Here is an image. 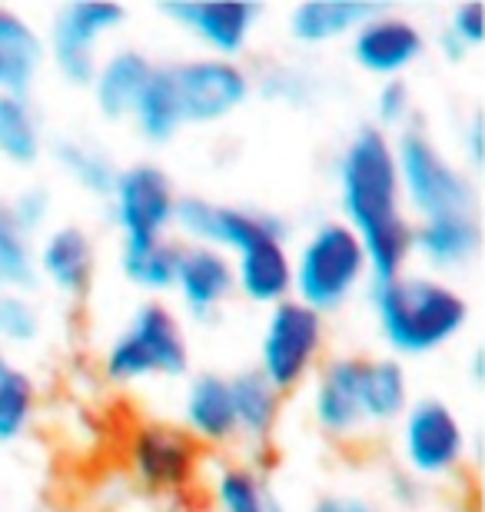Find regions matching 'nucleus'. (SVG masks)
I'll use <instances>...</instances> for the list:
<instances>
[{
  "label": "nucleus",
  "instance_id": "1",
  "mask_svg": "<svg viewBox=\"0 0 485 512\" xmlns=\"http://www.w3.org/2000/svg\"><path fill=\"white\" fill-rule=\"evenodd\" d=\"M343 223L366 250L373 283L392 280L412 256V220L402 210L396 147L386 130L359 127L336 163Z\"/></svg>",
  "mask_w": 485,
  "mask_h": 512
},
{
  "label": "nucleus",
  "instance_id": "2",
  "mask_svg": "<svg viewBox=\"0 0 485 512\" xmlns=\"http://www.w3.org/2000/svg\"><path fill=\"white\" fill-rule=\"evenodd\" d=\"M373 313L396 356H429L449 346L472 320L466 293L432 273H409L373 283Z\"/></svg>",
  "mask_w": 485,
  "mask_h": 512
},
{
  "label": "nucleus",
  "instance_id": "3",
  "mask_svg": "<svg viewBox=\"0 0 485 512\" xmlns=\"http://www.w3.org/2000/svg\"><path fill=\"white\" fill-rule=\"evenodd\" d=\"M190 370V340L180 313L163 300H143L130 323L103 353V376L110 383L180 380Z\"/></svg>",
  "mask_w": 485,
  "mask_h": 512
},
{
  "label": "nucleus",
  "instance_id": "4",
  "mask_svg": "<svg viewBox=\"0 0 485 512\" xmlns=\"http://www.w3.org/2000/svg\"><path fill=\"white\" fill-rule=\"evenodd\" d=\"M366 276V250L343 220H323L293 256V296L323 316L343 310Z\"/></svg>",
  "mask_w": 485,
  "mask_h": 512
},
{
  "label": "nucleus",
  "instance_id": "5",
  "mask_svg": "<svg viewBox=\"0 0 485 512\" xmlns=\"http://www.w3.org/2000/svg\"><path fill=\"white\" fill-rule=\"evenodd\" d=\"M396 147V167H399V187L402 200L419 220L446 217V213H479V187L452 163L436 140L419 127H406L392 137Z\"/></svg>",
  "mask_w": 485,
  "mask_h": 512
},
{
  "label": "nucleus",
  "instance_id": "6",
  "mask_svg": "<svg viewBox=\"0 0 485 512\" xmlns=\"http://www.w3.org/2000/svg\"><path fill=\"white\" fill-rule=\"evenodd\" d=\"M326 350V316L296 296L270 306L260 336V376L286 396L303 386Z\"/></svg>",
  "mask_w": 485,
  "mask_h": 512
},
{
  "label": "nucleus",
  "instance_id": "7",
  "mask_svg": "<svg viewBox=\"0 0 485 512\" xmlns=\"http://www.w3.org/2000/svg\"><path fill=\"white\" fill-rule=\"evenodd\" d=\"M399 456L412 479H452L469 456V436L446 399H412L399 419Z\"/></svg>",
  "mask_w": 485,
  "mask_h": 512
},
{
  "label": "nucleus",
  "instance_id": "8",
  "mask_svg": "<svg viewBox=\"0 0 485 512\" xmlns=\"http://www.w3.org/2000/svg\"><path fill=\"white\" fill-rule=\"evenodd\" d=\"M177 187L173 177L153 160H137L117 173L110 193L113 223L123 233L127 247L170 237L173 210H177Z\"/></svg>",
  "mask_w": 485,
  "mask_h": 512
},
{
  "label": "nucleus",
  "instance_id": "9",
  "mask_svg": "<svg viewBox=\"0 0 485 512\" xmlns=\"http://www.w3.org/2000/svg\"><path fill=\"white\" fill-rule=\"evenodd\" d=\"M173 227L180 230L183 243H203L223 253H240L263 237L290 240V223L276 213H256L230 203H213L196 193H180L173 210Z\"/></svg>",
  "mask_w": 485,
  "mask_h": 512
},
{
  "label": "nucleus",
  "instance_id": "10",
  "mask_svg": "<svg viewBox=\"0 0 485 512\" xmlns=\"http://www.w3.org/2000/svg\"><path fill=\"white\" fill-rule=\"evenodd\" d=\"M123 20L127 7L110 0H74L57 10L50 24V57L70 87H90L100 64V40L123 27Z\"/></svg>",
  "mask_w": 485,
  "mask_h": 512
},
{
  "label": "nucleus",
  "instance_id": "11",
  "mask_svg": "<svg viewBox=\"0 0 485 512\" xmlns=\"http://www.w3.org/2000/svg\"><path fill=\"white\" fill-rule=\"evenodd\" d=\"M173 80L187 124H220L233 117L253 94V77L240 60L196 57L173 64Z\"/></svg>",
  "mask_w": 485,
  "mask_h": 512
},
{
  "label": "nucleus",
  "instance_id": "12",
  "mask_svg": "<svg viewBox=\"0 0 485 512\" xmlns=\"http://www.w3.org/2000/svg\"><path fill=\"white\" fill-rule=\"evenodd\" d=\"M203 446L183 426L170 423H143L133 429L127 459L133 476L143 489L163 496L187 493L196 479Z\"/></svg>",
  "mask_w": 485,
  "mask_h": 512
},
{
  "label": "nucleus",
  "instance_id": "13",
  "mask_svg": "<svg viewBox=\"0 0 485 512\" xmlns=\"http://www.w3.org/2000/svg\"><path fill=\"white\" fill-rule=\"evenodd\" d=\"M363 366L366 356L353 353H339L319 363L309 413H313L323 436L349 443L363 429H369L363 416Z\"/></svg>",
  "mask_w": 485,
  "mask_h": 512
},
{
  "label": "nucleus",
  "instance_id": "14",
  "mask_svg": "<svg viewBox=\"0 0 485 512\" xmlns=\"http://www.w3.org/2000/svg\"><path fill=\"white\" fill-rule=\"evenodd\" d=\"M349 54H353L356 67H363L366 74L396 80L409 67H416L422 54H426V34L406 14L376 10L373 17L353 30Z\"/></svg>",
  "mask_w": 485,
  "mask_h": 512
},
{
  "label": "nucleus",
  "instance_id": "15",
  "mask_svg": "<svg viewBox=\"0 0 485 512\" xmlns=\"http://www.w3.org/2000/svg\"><path fill=\"white\" fill-rule=\"evenodd\" d=\"M160 14L187 27L216 57L236 60L250 44L253 27L260 20V4L253 0H170V4H160Z\"/></svg>",
  "mask_w": 485,
  "mask_h": 512
},
{
  "label": "nucleus",
  "instance_id": "16",
  "mask_svg": "<svg viewBox=\"0 0 485 512\" xmlns=\"http://www.w3.org/2000/svg\"><path fill=\"white\" fill-rule=\"evenodd\" d=\"M173 290L180 293L183 310L193 320L210 323L220 313V306L236 293L233 256L216 247H203V243H183Z\"/></svg>",
  "mask_w": 485,
  "mask_h": 512
},
{
  "label": "nucleus",
  "instance_id": "17",
  "mask_svg": "<svg viewBox=\"0 0 485 512\" xmlns=\"http://www.w3.org/2000/svg\"><path fill=\"white\" fill-rule=\"evenodd\" d=\"M482 253L479 213H446L412 223V256L432 266V273L469 270Z\"/></svg>",
  "mask_w": 485,
  "mask_h": 512
},
{
  "label": "nucleus",
  "instance_id": "18",
  "mask_svg": "<svg viewBox=\"0 0 485 512\" xmlns=\"http://www.w3.org/2000/svg\"><path fill=\"white\" fill-rule=\"evenodd\" d=\"M34 256L37 276H44L54 290L70 296V300H80V296L90 293V283H94L97 273V247L84 227H77V223L54 227Z\"/></svg>",
  "mask_w": 485,
  "mask_h": 512
},
{
  "label": "nucleus",
  "instance_id": "19",
  "mask_svg": "<svg viewBox=\"0 0 485 512\" xmlns=\"http://www.w3.org/2000/svg\"><path fill=\"white\" fill-rule=\"evenodd\" d=\"M233 280L246 300L276 306L293 296V253L283 237H263L233 256Z\"/></svg>",
  "mask_w": 485,
  "mask_h": 512
},
{
  "label": "nucleus",
  "instance_id": "20",
  "mask_svg": "<svg viewBox=\"0 0 485 512\" xmlns=\"http://www.w3.org/2000/svg\"><path fill=\"white\" fill-rule=\"evenodd\" d=\"M183 429L200 446H226L236 436V409L230 376L196 373L183 393Z\"/></svg>",
  "mask_w": 485,
  "mask_h": 512
},
{
  "label": "nucleus",
  "instance_id": "21",
  "mask_svg": "<svg viewBox=\"0 0 485 512\" xmlns=\"http://www.w3.org/2000/svg\"><path fill=\"white\" fill-rule=\"evenodd\" d=\"M153 60L137 47H120L113 50L107 60L97 64V74L90 80V90H94L97 110L107 120H130L133 107L147 87V80L153 74Z\"/></svg>",
  "mask_w": 485,
  "mask_h": 512
},
{
  "label": "nucleus",
  "instance_id": "22",
  "mask_svg": "<svg viewBox=\"0 0 485 512\" xmlns=\"http://www.w3.org/2000/svg\"><path fill=\"white\" fill-rule=\"evenodd\" d=\"M44 60V37L14 7H0V94L27 97L37 84Z\"/></svg>",
  "mask_w": 485,
  "mask_h": 512
},
{
  "label": "nucleus",
  "instance_id": "23",
  "mask_svg": "<svg viewBox=\"0 0 485 512\" xmlns=\"http://www.w3.org/2000/svg\"><path fill=\"white\" fill-rule=\"evenodd\" d=\"M383 10L379 4H369V0H306V4H296L286 17L290 24V37L299 44H329V40H339Z\"/></svg>",
  "mask_w": 485,
  "mask_h": 512
},
{
  "label": "nucleus",
  "instance_id": "24",
  "mask_svg": "<svg viewBox=\"0 0 485 512\" xmlns=\"http://www.w3.org/2000/svg\"><path fill=\"white\" fill-rule=\"evenodd\" d=\"M230 389L236 409V433L253 446L270 443L283 413V396L263 380L260 370H243L230 376Z\"/></svg>",
  "mask_w": 485,
  "mask_h": 512
},
{
  "label": "nucleus",
  "instance_id": "25",
  "mask_svg": "<svg viewBox=\"0 0 485 512\" xmlns=\"http://www.w3.org/2000/svg\"><path fill=\"white\" fill-rule=\"evenodd\" d=\"M130 120L137 124L140 137L147 143H170L177 133L187 127L177 94V80H173V64H157L143 87V94L133 107Z\"/></svg>",
  "mask_w": 485,
  "mask_h": 512
},
{
  "label": "nucleus",
  "instance_id": "26",
  "mask_svg": "<svg viewBox=\"0 0 485 512\" xmlns=\"http://www.w3.org/2000/svg\"><path fill=\"white\" fill-rule=\"evenodd\" d=\"M409 376L396 356H366L363 366V416L366 426L399 423L409 409Z\"/></svg>",
  "mask_w": 485,
  "mask_h": 512
},
{
  "label": "nucleus",
  "instance_id": "27",
  "mask_svg": "<svg viewBox=\"0 0 485 512\" xmlns=\"http://www.w3.org/2000/svg\"><path fill=\"white\" fill-rule=\"evenodd\" d=\"M213 499L220 512H290L266 476L250 463H226L216 469Z\"/></svg>",
  "mask_w": 485,
  "mask_h": 512
},
{
  "label": "nucleus",
  "instance_id": "28",
  "mask_svg": "<svg viewBox=\"0 0 485 512\" xmlns=\"http://www.w3.org/2000/svg\"><path fill=\"white\" fill-rule=\"evenodd\" d=\"M180 247H183V240H177V237H160L150 243H137V247H127V243H123L120 270L133 286H140V290L167 293V290H173V283H177Z\"/></svg>",
  "mask_w": 485,
  "mask_h": 512
},
{
  "label": "nucleus",
  "instance_id": "29",
  "mask_svg": "<svg viewBox=\"0 0 485 512\" xmlns=\"http://www.w3.org/2000/svg\"><path fill=\"white\" fill-rule=\"evenodd\" d=\"M44 153V130L27 97L0 94V157L14 167H34Z\"/></svg>",
  "mask_w": 485,
  "mask_h": 512
},
{
  "label": "nucleus",
  "instance_id": "30",
  "mask_svg": "<svg viewBox=\"0 0 485 512\" xmlns=\"http://www.w3.org/2000/svg\"><path fill=\"white\" fill-rule=\"evenodd\" d=\"M37 409V386L20 363L0 346V443H14L27 433Z\"/></svg>",
  "mask_w": 485,
  "mask_h": 512
},
{
  "label": "nucleus",
  "instance_id": "31",
  "mask_svg": "<svg viewBox=\"0 0 485 512\" xmlns=\"http://www.w3.org/2000/svg\"><path fill=\"white\" fill-rule=\"evenodd\" d=\"M54 160L60 163V170H64L70 180L80 183V187L87 193H94V197H110L113 193L120 167L103 150H97L94 143L64 137L54 143Z\"/></svg>",
  "mask_w": 485,
  "mask_h": 512
},
{
  "label": "nucleus",
  "instance_id": "32",
  "mask_svg": "<svg viewBox=\"0 0 485 512\" xmlns=\"http://www.w3.org/2000/svg\"><path fill=\"white\" fill-rule=\"evenodd\" d=\"M37 283V256L34 243L17 220L10 217L7 203L0 200V290L27 293Z\"/></svg>",
  "mask_w": 485,
  "mask_h": 512
},
{
  "label": "nucleus",
  "instance_id": "33",
  "mask_svg": "<svg viewBox=\"0 0 485 512\" xmlns=\"http://www.w3.org/2000/svg\"><path fill=\"white\" fill-rule=\"evenodd\" d=\"M44 333V316L27 293L0 290V343L27 346Z\"/></svg>",
  "mask_w": 485,
  "mask_h": 512
},
{
  "label": "nucleus",
  "instance_id": "34",
  "mask_svg": "<svg viewBox=\"0 0 485 512\" xmlns=\"http://www.w3.org/2000/svg\"><path fill=\"white\" fill-rule=\"evenodd\" d=\"M416 110V100H412V87L402 77L386 80L383 87L376 90V124L379 130H406L409 117Z\"/></svg>",
  "mask_w": 485,
  "mask_h": 512
},
{
  "label": "nucleus",
  "instance_id": "35",
  "mask_svg": "<svg viewBox=\"0 0 485 512\" xmlns=\"http://www.w3.org/2000/svg\"><path fill=\"white\" fill-rule=\"evenodd\" d=\"M7 210L17 220V227L30 237V233H37L47 223L50 210H54V197H50L47 187H24L7 203Z\"/></svg>",
  "mask_w": 485,
  "mask_h": 512
},
{
  "label": "nucleus",
  "instance_id": "36",
  "mask_svg": "<svg viewBox=\"0 0 485 512\" xmlns=\"http://www.w3.org/2000/svg\"><path fill=\"white\" fill-rule=\"evenodd\" d=\"M309 87H313V80H306L299 70H290V67H276L273 74H263L260 80V90L266 97L286 100V104H296V107L309 104V94H306Z\"/></svg>",
  "mask_w": 485,
  "mask_h": 512
},
{
  "label": "nucleus",
  "instance_id": "37",
  "mask_svg": "<svg viewBox=\"0 0 485 512\" xmlns=\"http://www.w3.org/2000/svg\"><path fill=\"white\" fill-rule=\"evenodd\" d=\"M446 30L456 40H462V44H466L469 50L482 47V40H485V20H482V4H479V0H466V4H459L456 10H452Z\"/></svg>",
  "mask_w": 485,
  "mask_h": 512
},
{
  "label": "nucleus",
  "instance_id": "38",
  "mask_svg": "<svg viewBox=\"0 0 485 512\" xmlns=\"http://www.w3.org/2000/svg\"><path fill=\"white\" fill-rule=\"evenodd\" d=\"M309 512H376V506L369 499H359V496H339V493H329V496H319Z\"/></svg>",
  "mask_w": 485,
  "mask_h": 512
},
{
  "label": "nucleus",
  "instance_id": "39",
  "mask_svg": "<svg viewBox=\"0 0 485 512\" xmlns=\"http://www.w3.org/2000/svg\"><path fill=\"white\" fill-rule=\"evenodd\" d=\"M482 143H485L482 114H472L469 127H466V157H469V167H472V170H479V167H482Z\"/></svg>",
  "mask_w": 485,
  "mask_h": 512
},
{
  "label": "nucleus",
  "instance_id": "40",
  "mask_svg": "<svg viewBox=\"0 0 485 512\" xmlns=\"http://www.w3.org/2000/svg\"><path fill=\"white\" fill-rule=\"evenodd\" d=\"M439 47H442V54H446V60H452V64H456V60H466L469 57V47L462 44V40L452 37L449 30H442V34H439Z\"/></svg>",
  "mask_w": 485,
  "mask_h": 512
},
{
  "label": "nucleus",
  "instance_id": "41",
  "mask_svg": "<svg viewBox=\"0 0 485 512\" xmlns=\"http://www.w3.org/2000/svg\"><path fill=\"white\" fill-rule=\"evenodd\" d=\"M472 380L482 383V350H476V356H472Z\"/></svg>",
  "mask_w": 485,
  "mask_h": 512
}]
</instances>
